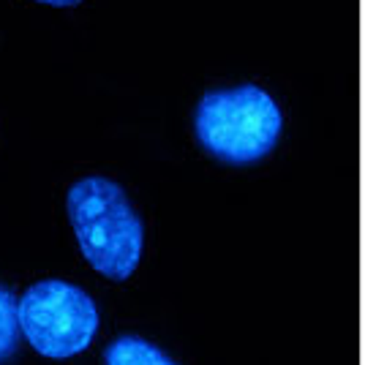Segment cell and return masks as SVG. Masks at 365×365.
<instances>
[{
  "label": "cell",
  "instance_id": "1",
  "mask_svg": "<svg viewBox=\"0 0 365 365\" xmlns=\"http://www.w3.org/2000/svg\"><path fill=\"white\" fill-rule=\"evenodd\" d=\"M76 245L93 270L109 281H128L145 251V224L120 182L91 175L66 194Z\"/></svg>",
  "mask_w": 365,
  "mask_h": 365
},
{
  "label": "cell",
  "instance_id": "2",
  "mask_svg": "<svg viewBox=\"0 0 365 365\" xmlns=\"http://www.w3.org/2000/svg\"><path fill=\"white\" fill-rule=\"evenodd\" d=\"M284 112L270 91L254 82L215 88L197 101L194 137L210 158L229 167H251L278 148Z\"/></svg>",
  "mask_w": 365,
  "mask_h": 365
},
{
  "label": "cell",
  "instance_id": "3",
  "mask_svg": "<svg viewBox=\"0 0 365 365\" xmlns=\"http://www.w3.org/2000/svg\"><path fill=\"white\" fill-rule=\"evenodd\" d=\"M16 322L25 341L41 357L68 360L93 344L98 333V305L88 292L68 281L46 278L22 292Z\"/></svg>",
  "mask_w": 365,
  "mask_h": 365
},
{
  "label": "cell",
  "instance_id": "4",
  "mask_svg": "<svg viewBox=\"0 0 365 365\" xmlns=\"http://www.w3.org/2000/svg\"><path fill=\"white\" fill-rule=\"evenodd\" d=\"M104 365H178L161 346L142 335H120L104 351Z\"/></svg>",
  "mask_w": 365,
  "mask_h": 365
},
{
  "label": "cell",
  "instance_id": "5",
  "mask_svg": "<svg viewBox=\"0 0 365 365\" xmlns=\"http://www.w3.org/2000/svg\"><path fill=\"white\" fill-rule=\"evenodd\" d=\"M19 341V322H16V300L9 289L0 287V365L6 363Z\"/></svg>",
  "mask_w": 365,
  "mask_h": 365
},
{
  "label": "cell",
  "instance_id": "6",
  "mask_svg": "<svg viewBox=\"0 0 365 365\" xmlns=\"http://www.w3.org/2000/svg\"><path fill=\"white\" fill-rule=\"evenodd\" d=\"M33 3H41V6H52V9H74L82 0H33Z\"/></svg>",
  "mask_w": 365,
  "mask_h": 365
}]
</instances>
